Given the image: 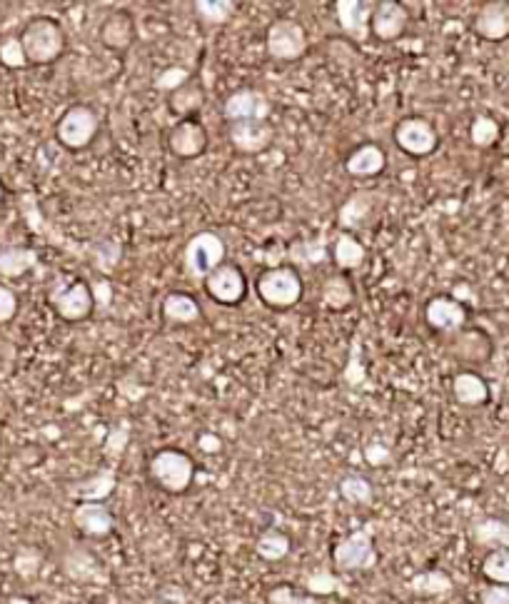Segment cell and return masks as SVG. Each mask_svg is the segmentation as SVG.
Returning a JSON list of instances; mask_svg holds the SVG:
<instances>
[{
	"label": "cell",
	"instance_id": "obj_1",
	"mask_svg": "<svg viewBox=\"0 0 509 604\" xmlns=\"http://www.w3.org/2000/svg\"><path fill=\"white\" fill-rule=\"evenodd\" d=\"M20 43H23L28 63L48 65L63 55L65 33L63 28H60L58 20L35 18L25 25L23 35H20Z\"/></svg>",
	"mask_w": 509,
	"mask_h": 604
},
{
	"label": "cell",
	"instance_id": "obj_2",
	"mask_svg": "<svg viewBox=\"0 0 509 604\" xmlns=\"http://www.w3.org/2000/svg\"><path fill=\"white\" fill-rule=\"evenodd\" d=\"M150 477L160 490L183 495L195 480V462L180 450H160L150 460Z\"/></svg>",
	"mask_w": 509,
	"mask_h": 604
},
{
	"label": "cell",
	"instance_id": "obj_3",
	"mask_svg": "<svg viewBox=\"0 0 509 604\" xmlns=\"http://www.w3.org/2000/svg\"><path fill=\"white\" fill-rule=\"evenodd\" d=\"M183 263H185V273L190 275L193 280H203L208 278L210 273L220 268L225 263V243L220 235L210 233V230H203V233L193 235L185 245L183 253Z\"/></svg>",
	"mask_w": 509,
	"mask_h": 604
},
{
	"label": "cell",
	"instance_id": "obj_4",
	"mask_svg": "<svg viewBox=\"0 0 509 604\" xmlns=\"http://www.w3.org/2000/svg\"><path fill=\"white\" fill-rule=\"evenodd\" d=\"M257 295L265 305L287 310L295 307L302 298V280L295 268H272L265 270L257 280Z\"/></svg>",
	"mask_w": 509,
	"mask_h": 604
},
{
	"label": "cell",
	"instance_id": "obj_5",
	"mask_svg": "<svg viewBox=\"0 0 509 604\" xmlns=\"http://www.w3.org/2000/svg\"><path fill=\"white\" fill-rule=\"evenodd\" d=\"M332 560L340 572H367L377 565V550L375 537H372L370 527L365 530H355L340 540L332 550Z\"/></svg>",
	"mask_w": 509,
	"mask_h": 604
},
{
	"label": "cell",
	"instance_id": "obj_6",
	"mask_svg": "<svg viewBox=\"0 0 509 604\" xmlns=\"http://www.w3.org/2000/svg\"><path fill=\"white\" fill-rule=\"evenodd\" d=\"M98 115L88 105H73L65 110L63 118L55 125V135L60 143L68 150H83L93 143V138L98 135Z\"/></svg>",
	"mask_w": 509,
	"mask_h": 604
},
{
	"label": "cell",
	"instance_id": "obj_7",
	"mask_svg": "<svg viewBox=\"0 0 509 604\" xmlns=\"http://www.w3.org/2000/svg\"><path fill=\"white\" fill-rule=\"evenodd\" d=\"M265 48L275 60H300L307 53L305 28L292 18H277L267 28Z\"/></svg>",
	"mask_w": 509,
	"mask_h": 604
},
{
	"label": "cell",
	"instance_id": "obj_8",
	"mask_svg": "<svg viewBox=\"0 0 509 604\" xmlns=\"http://www.w3.org/2000/svg\"><path fill=\"white\" fill-rule=\"evenodd\" d=\"M395 143L402 153L412 158H427L437 150V130L430 120L425 118H405L395 128Z\"/></svg>",
	"mask_w": 509,
	"mask_h": 604
},
{
	"label": "cell",
	"instance_id": "obj_9",
	"mask_svg": "<svg viewBox=\"0 0 509 604\" xmlns=\"http://www.w3.org/2000/svg\"><path fill=\"white\" fill-rule=\"evenodd\" d=\"M205 290L220 305H238L248 293V280H245L243 270L238 265L223 263L215 273L205 278Z\"/></svg>",
	"mask_w": 509,
	"mask_h": 604
},
{
	"label": "cell",
	"instance_id": "obj_10",
	"mask_svg": "<svg viewBox=\"0 0 509 604\" xmlns=\"http://www.w3.org/2000/svg\"><path fill=\"white\" fill-rule=\"evenodd\" d=\"M272 113V103L262 90L245 88L235 90L225 98L223 115L228 123H240V120H267Z\"/></svg>",
	"mask_w": 509,
	"mask_h": 604
},
{
	"label": "cell",
	"instance_id": "obj_11",
	"mask_svg": "<svg viewBox=\"0 0 509 604\" xmlns=\"http://www.w3.org/2000/svg\"><path fill=\"white\" fill-rule=\"evenodd\" d=\"M50 305H53V310L58 312L63 320L80 322L85 320V317H90V312H93L95 307V298L88 283H83V280H73L68 288L55 290V293L50 295Z\"/></svg>",
	"mask_w": 509,
	"mask_h": 604
},
{
	"label": "cell",
	"instance_id": "obj_12",
	"mask_svg": "<svg viewBox=\"0 0 509 604\" xmlns=\"http://www.w3.org/2000/svg\"><path fill=\"white\" fill-rule=\"evenodd\" d=\"M375 5L370 0H337L335 3V15L340 28L345 30V35L355 43H365L372 35L370 23L372 13H375Z\"/></svg>",
	"mask_w": 509,
	"mask_h": 604
},
{
	"label": "cell",
	"instance_id": "obj_13",
	"mask_svg": "<svg viewBox=\"0 0 509 604\" xmlns=\"http://www.w3.org/2000/svg\"><path fill=\"white\" fill-rule=\"evenodd\" d=\"M228 135L235 150L255 155L270 148L272 140H275V128L267 120H240V123H230Z\"/></svg>",
	"mask_w": 509,
	"mask_h": 604
},
{
	"label": "cell",
	"instance_id": "obj_14",
	"mask_svg": "<svg viewBox=\"0 0 509 604\" xmlns=\"http://www.w3.org/2000/svg\"><path fill=\"white\" fill-rule=\"evenodd\" d=\"M170 153L178 158L190 160L198 158L208 150V130L203 128V123L195 118H183L175 123L173 133H170Z\"/></svg>",
	"mask_w": 509,
	"mask_h": 604
},
{
	"label": "cell",
	"instance_id": "obj_15",
	"mask_svg": "<svg viewBox=\"0 0 509 604\" xmlns=\"http://www.w3.org/2000/svg\"><path fill=\"white\" fill-rule=\"evenodd\" d=\"M407 20H410V13H407L405 5L397 3V0H380L375 5V13H372L370 30L375 33V38L390 43L405 33Z\"/></svg>",
	"mask_w": 509,
	"mask_h": 604
},
{
	"label": "cell",
	"instance_id": "obj_16",
	"mask_svg": "<svg viewBox=\"0 0 509 604\" xmlns=\"http://www.w3.org/2000/svg\"><path fill=\"white\" fill-rule=\"evenodd\" d=\"M60 567H63L65 577L73 582H100V585H108V572H105V567L100 565L98 557L90 550H85V547H73V550L65 552Z\"/></svg>",
	"mask_w": 509,
	"mask_h": 604
},
{
	"label": "cell",
	"instance_id": "obj_17",
	"mask_svg": "<svg viewBox=\"0 0 509 604\" xmlns=\"http://www.w3.org/2000/svg\"><path fill=\"white\" fill-rule=\"evenodd\" d=\"M427 325L440 332H460L467 322V310L460 300L437 295L425 307Z\"/></svg>",
	"mask_w": 509,
	"mask_h": 604
},
{
	"label": "cell",
	"instance_id": "obj_18",
	"mask_svg": "<svg viewBox=\"0 0 509 604\" xmlns=\"http://www.w3.org/2000/svg\"><path fill=\"white\" fill-rule=\"evenodd\" d=\"M73 525L85 537H108L113 532V512L103 502H78L73 510Z\"/></svg>",
	"mask_w": 509,
	"mask_h": 604
},
{
	"label": "cell",
	"instance_id": "obj_19",
	"mask_svg": "<svg viewBox=\"0 0 509 604\" xmlns=\"http://www.w3.org/2000/svg\"><path fill=\"white\" fill-rule=\"evenodd\" d=\"M475 33L480 38L492 40H505L509 38V3L505 0H492L480 8V13L475 15V23H472Z\"/></svg>",
	"mask_w": 509,
	"mask_h": 604
},
{
	"label": "cell",
	"instance_id": "obj_20",
	"mask_svg": "<svg viewBox=\"0 0 509 604\" xmlns=\"http://www.w3.org/2000/svg\"><path fill=\"white\" fill-rule=\"evenodd\" d=\"M100 40L110 50H128L135 40V20L128 10H115L100 25Z\"/></svg>",
	"mask_w": 509,
	"mask_h": 604
},
{
	"label": "cell",
	"instance_id": "obj_21",
	"mask_svg": "<svg viewBox=\"0 0 509 604\" xmlns=\"http://www.w3.org/2000/svg\"><path fill=\"white\" fill-rule=\"evenodd\" d=\"M115 485H118V475H115V470L113 467H103V470H98L95 475L75 482V485L70 487V495L78 497L80 502H103L113 495Z\"/></svg>",
	"mask_w": 509,
	"mask_h": 604
},
{
	"label": "cell",
	"instance_id": "obj_22",
	"mask_svg": "<svg viewBox=\"0 0 509 604\" xmlns=\"http://www.w3.org/2000/svg\"><path fill=\"white\" fill-rule=\"evenodd\" d=\"M387 165V155L380 145L375 143H365L355 150V153L347 158L345 168L352 178H375L385 170Z\"/></svg>",
	"mask_w": 509,
	"mask_h": 604
},
{
	"label": "cell",
	"instance_id": "obj_23",
	"mask_svg": "<svg viewBox=\"0 0 509 604\" xmlns=\"http://www.w3.org/2000/svg\"><path fill=\"white\" fill-rule=\"evenodd\" d=\"M450 350L465 362H485L492 355V340L482 330H460Z\"/></svg>",
	"mask_w": 509,
	"mask_h": 604
},
{
	"label": "cell",
	"instance_id": "obj_24",
	"mask_svg": "<svg viewBox=\"0 0 509 604\" xmlns=\"http://www.w3.org/2000/svg\"><path fill=\"white\" fill-rule=\"evenodd\" d=\"M452 395L460 405L465 407H480L490 400V387L482 380L477 372H460L452 380Z\"/></svg>",
	"mask_w": 509,
	"mask_h": 604
},
{
	"label": "cell",
	"instance_id": "obj_25",
	"mask_svg": "<svg viewBox=\"0 0 509 604\" xmlns=\"http://www.w3.org/2000/svg\"><path fill=\"white\" fill-rule=\"evenodd\" d=\"M375 210V193H367V190H357L355 195L342 203L340 213H337V225L345 230L350 228H360L367 218Z\"/></svg>",
	"mask_w": 509,
	"mask_h": 604
},
{
	"label": "cell",
	"instance_id": "obj_26",
	"mask_svg": "<svg viewBox=\"0 0 509 604\" xmlns=\"http://www.w3.org/2000/svg\"><path fill=\"white\" fill-rule=\"evenodd\" d=\"M407 590L417 597H442L455 590V582L442 570H425L407 582Z\"/></svg>",
	"mask_w": 509,
	"mask_h": 604
},
{
	"label": "cell",
	"instance_id": "obj_27",
	"mask_svg": "<svg viewBox=\"0 0 509 604\" xmlns=\"http://www.w3.org/2000/svg\"><path fill=\"white\" fill-rule=\"evenodd\" d=\"M472 540L480 547H490V550H509V522L500 517H485V520L475 522L472 527Z\"/></svg>",
	"mask_w": 509,
	"mask_h": 604
},
{
	"label": "cell",
	"instance_id": "obj_28",
	"mask_svg": "<svg viewBox=\"0 0 509 604\" xmlns=\"http://www.w3.org/2000/svg\"><path fill=\"white\" fill-rule=\"evenodd\" d=\"M38 265V253L33 248H3L0 250V278H23Z\"/></svg>",
	"mask_w": 509,
	"mask_h": 604
},
{
	"label": "cell",
	"instance_id": "obj_29",
	"mask_svg": "<svg viewBox=\"0 0 509 604\" xmlns=\"http://www.w3.org/2000/svg\"><path fill=\"white\" fill-rule=\"evenodd\" d=\"M163 315L173 325H190V322L200 320V305L193 295L170 293L163 300Z\"/></svg>",
	"mask_w": 509,
	"mask_h": 604
},
{
	"label": "cell",
	"instance_id": "obj_30",
	"mask_svg": "<svg viewBox=\"0 0 509 604\" xmlns=\"http://www.w3.org/2000/svg\"><path fill=\"white\" fill-rule=\"evenodd\" d=\"M332 258H335V265L340 270H355L365 263L367 250L355 235L340 233L335 240V253H332Z\"/></svg>",
	"mask_w": 509,
	"mask_h": 604
},
{
	"label": "cell",
	"instance_id": "obj_31",
	"mask_svg": "<svg viewBox=\"0 0 509 604\" xmlns=\"http://www.w3.org/2000/svg\"><path fill=\"white\" fill-rule=\"evenodd\" d=\"M290 547H292L290 537H287L285 532L270 527V530H265L260 537H257L255 555L265 562H280L290 555Z\"/></svg>",
	"mask_w": 509,
	"mask_h": 604
},
{
	"label": "cell",
	"instance_id": "obj_32",
	"mask_svg": "<svg viewBox=\"0 0 509 604\" xmlns=\"http://www.w3.org/2000/svg\"><path fill=\"white\" fill-rule=\"evenodd\" d=\"M355 293H352V283L345 275H332L322 285V302H325L330 310H345L352 305Z\"/></svg>",
	"mask_w": 509,
	"mask_h": 604
},
{
	"label": "cell",
	"instance_id": "obj_33",
	"mask_svg": "<svg viewBox=\"0 0 509 604\" xmlns=\"http://www.w3.org/2000/svg\"><path fill=\"white\" fill-rule=\"evenodd\" d=\"M340 497L350 505H372L375 500V487L367 477L362 475H347L340 482Z\"/></svg>",
	"mask_w": 509,
	"mask_h": 604
},
{
	"label": "cell",
	"instance_id": "obj_34",
	"mask_svg": "<svg viewBox=\"0 0 509 604\" xmlns=\"http://www.w3.org/2000/svg\"><path fill=\"white\" fill-rule=\"evenodd\" d=\"M193 8L203 23L225 25L230 18H233V13L238 5H235L233 0H195Z\"/></svg>",
	"mask_w": 509,
	"mask_h": 604
},
{
	"label": "cell",
	"instance_id": "obj_35",
	"mask_svg": "<svg viewBox=\"0 0 509 604\" xmlns=\"http://www.w3.org/2000/svg\"><path fill=\"white\" fill-rule=\"evenodd\" d=\"M482 575L490 580V585H505L509 587V550H490L482 560Z\"/></svg>",
	"mask_w": 509,
	"mask_h": 604
},
{
	"label": "cell",
	"instance_id": "obj_36",
	"mask_svg": "<svg viewBox=\"0 0 509 604\" xmlns=\"http://www.w3.org/2000/svg\"><path fill=\"white\" fill-rule=\"evenodd\" d=\"M500 123L490 115H477L470 125V140L475 148H492L500 140Z\"/></svg>",
	"mask_w": 509,
	"mask_h": 604
},
{
	"label": "cell",
	"instance_id": "obj_37",
	"mask_svg": "<svg viewBox=\"0 0 509 604\" xmlns=\"http://www.w3.org/2000/svg\"><path fill=\"white\" fill-rule=\"evenodd\" d=\"M302 587H305L310 597H327V595H335V592L340 590V580L335 577V572L315 570L310 572V575L302 577Z\"/></svg>",
	"mask_w": 509,
	"mask_h": 604
},
{
	"label": "cell",
	"instance_id": "obj_38",
	"mask_svg": "<svg viewBox=\"0 0 509 604\" xmlns=\"http://www.w3.org/2000/svg\"><path fill=\"white\" fill-rule=\"evenodd\" d=\"M203 103L205 93L200 85H183V88L170 95V108H173V113H193V110L203 108Z\"/></svg>",
	"mask_w": 509,
	"mask_h": 604
},
{
	"label": "cell",
	"instance_id": "obj_39",
	"mask_svg": "<svg viewBox=\"0 0 509 604\" xmlns=\"http://www.w3.org/2000/svg\"><path fill=\"white\" fill-rule=\"evenodd\" d=\"M342 377H345V382L350 387H360L367 382V370H365V362H362V342L360 337H355L352 340L350 347V360H347L345 372H342Z\"/></svg>",
	"mask_w": 509,
	"mask_h": 604
},
{
	"label": "cell",
	"instance_id": "obj_40",
	"mask_svg": "<svg viewBox=\"0 0 509 604\" xmlns=\"http://www.w3.org/2000/svg\"><path fill=\"white\" fill-rule=\"evenodd\" d=\"M188 80H190V70L180 68V65H173V68L160 70V73L155 75L153 85H155V90H160V93L173 95L175 90H180L183 85H188Z\"/></svg>",
	"mask_w": 509,
	"mask_h": 604
},
{
	"label": "cell",
	"instance_id": "obj_41",
	"mask_svg": "<svg viewBox=\"0 0 509 604\" xmlns=\"http://www.w3.org/2000/svg\"><path fill=\"white\" fill-rule=\"evenodd\" d=\"M0 63L10 70H20L28 65V58H25V50H23V43H20V38L8 35V38L0 40Z\"/></svg>",
	"mask_w": 509,
	"mask_h": 604
},
{
	"label": "cell",
	"instance_id": "obj_42",
	"mask_svg": "<svg viewBox=\"0 0 509 604\" xmlns=\"http://www.w3.org/2000/svg\"><path fill=\"white\" fill-rule=\"evenodd\" d=\"M267 604H317V600L310 595H300L295 587L280 585L267 592Z\"/></svg>",
	"mask_w": 509,
	"mask_h": 604
},
{
	"label": "cell",
	"instance_id": "obj_43",
	"mask_svg": "<svg viewBox=\"0 0 509 604\" xmlns=\"http://www.w3.org/2000/svg\"><path fill=\"white\" fill-rule=\"evenodd\" d=\"M40 552L38 550H30V547H25V550H20L18 555H15L13 567L15 572H18L20 577H25V580H30V577L38 575L40 570Z\"/></svg>",
	"mask_w": 509,
	"mask_h": 604
},
{
	"label": "cell",
	"instance_id": "obj_44",
	"mask_svg": "<svg viewBox=\"0 0 509 604\" xmlns=\"http://www.w3.org/2000/svg\"><path fill=\"white\" fill-rule=\"evenodd\" d=\"M362 455H365L367 465H372V467H385V465H390V462H392L390 447H385L382 442H370V445L365 447V452H362Z\"/></svg>",
	"mask_w": 509,
	"mask_h": 604
},
{
	"label": "cell",
	"instance_id": "obj_45",
	"mask_svg": "<svg viewBox=\"0 0 509 604\" xmlns=\"http://www.w3.org/2000/svg\"><path fill=\"white\" fill-rule=\"evenodd\" d=\"M18 312V298L8 285L0 283V322H10Z\"/></svg>",
	"mask_w": 509,
	"mask_h": 604
},
{
	"label": "cell",
	"instance_id": "obj_46",
	"mask_svg": "<svg viewBox=\"0 0 509 604\" xmlns=\"http://www.w3.org/2000/svg\"><path fill=\"white\" fill-rule=\"evenodd\" d=\"M482 604H509V587L505 585H487L480 592Z\"/></svg>",
	"mask_w": 509,
	"mask_h": 604
},
{
	"label": "cell",
	"instance_id": "obj_47",
	"mask_svg": "<svg viewBox=\"0 0 509 604\" xmlns=\"http://www.w3.org/2000/svg\"><path fill=\"white\" fill-rule=\"evenodd\" d=\"M125 442H128V427H115V430H110L108 440H105V452H108L110 457H118L120 452H123Z\"/></svg>",
	"mask_w": 509,
	"mask_h": 604
},
{
	"label": "cell",
	"instance_id": "obj_48",
	"mask_svg": "<svg viewBox=\"0 0 509 604\" xmlns=\"http://www.w3.org/2000/svg\"><path fill=\"white\" fill-rule=\"evenodd\" d=\"M198 447L203 452H210V455H213V452L223 450V442H220V437L213 435V432H205V435H200Z\"/></svg>",
	"mask_w": 509,
	"mask_h": 604
},
{
	"label": "cell",
	"instance_id": "obj_49",
	"mask_svg": "<svg viewBox=\"0 0 509 604\" xmlns=\"http://www.w3.org/2000/svg\"><path fill=\"white\" fill-rule=\"evenodd\" d=\"M8 604H30L25 597H13V600H8Z\"/></svg>",
	"mask_w": 509,
	"mask_h": 604
},
{
	"label": "cell",
	"instance_id": "obj_50",
	"mask_svg": "<svg viewBox=\"0 0 509 604\" xmlns=\"http://www.w3.org/2000/svg\"><path fill=\"white\" fill-rule=\"evenodd\" d=\"M3 195H5V190H3V183H0V200H3Z\"/></svg>",
	"mask_w": 509,
	"mask_h": 604
},
{
	"label": "cell",
	"instance_id": "obj_51",
	"mask_svg": "<svg viewBox=\"0 0 509 604\" xmlns=\"http://www.w3.org/2000/svg\"><path fill=\"white\" fill-rule=\"evenodd\" d=\"M228 604H248V602H243V600H235V602H228Z\"/></svg>",
	"mask_w": 509,
	"mask_h": 604
}]
</instances>
